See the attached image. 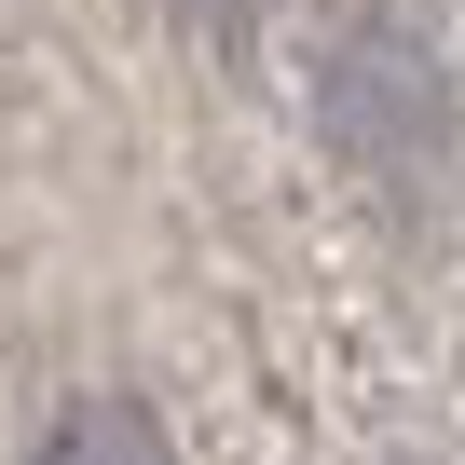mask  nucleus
Returning <instances> with one entry per match:
<instances>
[{"instance_id": "nucleus-1", "label": "nucleus", "mask_w": 465, "mask_h": 465, "mask_svg": "<svg viewBox=\"0 0 465 465\" xmlns=\"http://www.w3.org/2000/svg\"><path fill=\"white\" fill-rule=\"evenodd\" d=\"M315 110H329V137H342L370 178H397V192L438 178V151H451V83H438V55H424L411 28H342Z\"/></svg>"}, {"instance_id": "nucleus-2", "label": "nucleus", "mask_w": 465, "mask_h": 465, "mask_svg": "<svg viewBox=\"0 0 465 465\" xmlns=\"http://www.w3.org/2000/svg\"><path fill=\"white\" fill-rule=\"evenodd\" d=\"M28 465H178V451H164V424H151L137 397H69V411L28 438Z\"/></svg>"}, {"instance_id": "nucleus-3", "label": "nucleus", "mask_w": 465, "mask_h": 465, "mask_svg": "<svg viewBox=\"0 0 465 465\" xmlns=\"http://www.w3.org/2000/svg\"><path fill=\"white\" fill-rule=\"evenodd\" d=\"M192 15H205V28H247V0H192Z\"/></svg>"}]
</instances>
